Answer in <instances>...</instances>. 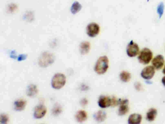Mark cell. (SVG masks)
Listing matches in <instances>:
<instances>
[{
  "mask_svg": "<svg viewBox=\"0 0 165 124\" xmlns=\"http://www.w3.org/2000/svg\"><path fill=\"white\" fill-rule=\"evenodd\" d=\"M9 117L7 114H2L0 117V123L2 124H7L8 122Z\"/></svg>",
  "mask_w": 165,
  "mask_h": 124,
  "instance_id": "22",
  "label": "cell"
},
{
  "mask_svg": "<svg viewBox=\"0 0 165 124\" xmlns=\"http://www.w3.org/2000/svg\"><path fill=\"white\" fill-rule=\"evenodd\" d=\"M158 114V111L154 108H151L149 110L146 114L147 120L150 122L154 121Z\"/></svg>",
  "mask_w": 165,
  "mask_h": 124,
  "instance_id": "18",
  "label": "cell"
},
{
  "mask_svg": "<svg viewBox=\"0 0 165 124\" xmlns=\"http://www.w3.org/2000/svg\"><path fill=\"white\" fill-rule=\"evenodd\" d=\"M38 90L37 86L35 84H30L27 89V95L30 98H34L38 94Z\"/></svg>",
  "mask_w": 165,
  "mask_h": 124,
  "instance_id": "15",
  "label": "cell"
},
{
  "mask_svg": "<svg viewBox=\"0 0 165 124\" xmlns=\"http://www.w3.org/2000/svg\"><path fill=\"white\" fill-rule=\"evenodd\" d=\"M99 107L101 108H106L112 105V98L106 96H101L98 101Z\"/></svg>",
  "mask_w": 165,
  "mask_h": 124,
  "instance_id": "9",
  "label": "cell"
},
{
  "mask_svg": "<svg viewBox=\"0 0 165 124\" xmlns=\"http://www.w3.org/2000/svg\"><path fill=\"white\" fill-rule=\"evenodd\" d=\"M155 74V69L153 66H148L144 68L141 72V76L145 79L149 80L152 79Z\"/></svg>",
  "mask_w": 165,
  "mask_h": 124,
  "instance_id": "7",
  "label": "cell"
},
{
  "mask_svg": "<svg viewBox=\"0 0 165 124\" xmlns=\"http://www.w3.org/2000/svg\"><path fill=\"white\" fill-rule=\"evenodd\" d=\"M81 8H82V6H81V4H79L78 2H75V3H73L71 9V11L73 14H75L81 10Z\"/></svg>",
  "mask_w": 165,
  "mask_h": 124,
  "instance_id": "21",
  "label": "cell"
},
{
  "mask_svg": "<svg viewBox=\"0 0 165 124\" xmlns=\"http://www.w3.org/2000/svg\"><path fill=\"white\" fill-rule=\"evenodd\" d=\"M47 111V108L44 106H37L34 110V117L36 119L42 118L46 115Z\"/></svg>",
  "mask_w": 165,
  "mask_h": 124,
  "instance_id": "10",
  "label": "cell"
},
{
  "mask_svg": "<svg viewBox=\"0 0 165 124\" xmlns=\"http://www.w3.org/2000/svg\"><path fill=\"white\" fill-rule=\"evenodd\" d=\"M93 117L95 120L98 122H102L105 120L106 117V114L105 112L103 111H98L97 112L93 115Z\"/></svg>",
  "mask_w": 165,
  "mask_h": 124,
  "instance_id": "17",
  "label": "cell"
},
{
  "mask_svg": "<svg viewBox=\"0 0 165 124\" xmlns=\"http://www.w3.org/2000/svg\"><path fill=\"white\" fill-rule=\"evenodd\" d=\"M131 78V76L130 73L125 71H122L120 75V78L121 81L124 83H127L129 82Z\"/></svg>",
  "mask_w": 165,
  "mask_h": 124,
  "instance_id": "19",
  "label": "cell"
},
{
  "mask_svg": "<svg viewBox=\"0 0 165 124\" xmlns=\"http://www.w3.org/2000/svg\"><path fill=\"white\" fill-rule=\"evenodd\" d=\"M109 60L106 56L100 57L95 66V72L99 75L105 74L109 69Z\"/></svg>",
  "mask_w": 165,
  "mask_h": 124,
  "instance_id": "1",
  "label": "cell"
},
{
  "mask_svg": "<svg viewBox=\"0 0 165 124\" xmlns=\"http://www.w3.org/2000/svg\"><path fill=\"white\" fill-rule=\"evenodd\" d=\"M86 31L89 36L94 37L99 34L100 27L97 23H91L87 26Z\"/></svg>",
  "mask_w": 165,
  "mask_h": 124,
  "instance_id": "6",
  "label": "cell"
},
{
  "mask_svg": "<svg viewBox=\"0 0 165 124\" xmlns=\"http://www.w3.org/2000/svg\"><path fill=\"white\" fill-rule=\"evenodd\" d=\"M139 48L137 44L134 42L133 41H131L126 48V53L127 55L130 57L136 56L139 54Z\"/></svg>",
  "mask_w": 165,
  "mask_h": 124,
  "instance_id": "5",
  "label": "cell"
},
{
  "mask_svg": "<svg viewBox=\"0 0 165 124\" xmlns=\"http://www.w3.org/2000/svg\"><path fill=\"white\" fill-rule=\"evenodd\" d=\"M62 111V108L60 105L56 104L52 109V114L53 116H57L61 113Z\"/></svg>",
  "mask_w": 165,
  "mask_h": 124,
  "instance_id": "20",
  "label": "cell"
},
{
  "mask_svg": "<svg viewBox=\"0 0 165 124\" xmlns=\"http://www.w3.org/2000/svg\"><path fill=\"white\" fill-rule=\"evenodd\" d=\"M66 83V77L62 73H56L51 79V86L55 89H60Z\"/></svg>",
  "mask_w": 165,
  "mask_h": 124,
  "instance_id": "3",
  "label": "cell"
},
{
  "mask_svg": "<svg viewBox=\"0 0 165 124\" xmlns=\"http://www.w3.org/2000/svg\"><path fill=\"white\" fill-rule=\"evenodd\" d=\"M77 121L79 123H82L86 121L87 119V113L83 110L78 111L75 116Z\"/></svg>",
  "mask_w": 165,
  "mask_h": 124,
  "instance_id": "16",
  "label": "cell"
},
{
  "mask_svg": "<svg viewBox=\"0 0 165 124\" xmlns=\"http://www.w3.org/2000/svg\"><path fill=\"white\" fill-rule=\"evenodd\" d=\"M153 52L148 48H144L140 51L138 56V60L140 63L147 64L150 63L153 58Z\"/></svg>",
  "mask_w": 165,
  "mask_h": 124,
  "instance_id": "4",
  "label": "cell"
},
{
  "mask_svg": "<svg viewBox=\"0 0 165 124\" xmlns=\"http://www.w3.org/2000/svg\"><path fill=\"white\" fill-rule=\"evenodd\" d=\"M142 116L138 113H133L129 116L128 123L129 124H139L142 121Z\"/></svg>",
  "mask_w": 165,
  "mask_h": 124,
  "instance_id": "12",
  "label": "cell"
},
{
  "mask_svg": "<svg viewBox=\"0 0 165 124\" xmlns=\"http://www.w3.org/2000/svg\"><path fill=\"white\" fill-rule=\"evenodd\" d=\"M162 83H163V85L165 86V76L162 78Z\"/></svg>",
  "mask_w": 165,
  "mask_h": 124,
  "instance_id": "25",
  "label": "cell"
},
{
  "mask_svg": "<svg viewBox=\"0 0 165 124\" xmlns=\"http://www.w3.org/2000/svg\"><path fill=\"white\" fill-rule=\"evenodd\" d=\"M88 103V101H87V99L86 98H84L82 100V105L85 106Z\"/></svg>",
  "mask_w": 165,
  "mask_h": 124,
  "instance_id": "23",
  "label": "cell"
},
{
  "mask_svg": "<svg viewBox=\"0 0 165 124\" xmlns=\"http://www.w3.org/2000/svg\"><path fill=\"white\" fill-rule=\"evenodd\" d=\"M91 49V44L88 41H83L79 45V51L82 55H86L89 53Z\"/></svg>",
  "mask_w": 165,
  "mask_h": 124,
  "instance_id": "13",
  "label": "cell"
},
{
  "mask_svg": "<svg viewBox=\"0 0 165 124\" xmlns=\"http://www.w3.org/2000/svg\"><path fill=\"white\" fill-rule=\"evenodd\" d=\"M164 62V57L162 55H158L153 58L152 61V64L154 69L157 70L163 68Z\"/></svg>",
  "mask_w": 165,
  "mask_h": 124,
  "instance_id": "11",
  "label": "cell"
},
{
  "mask_svg": "<svg viewBox=\"0 0 165 124\" xmlns=\"http://www.w3.org/2000/svg\"><path fill=\"white\" fill-rule=\"evenodd\" d=\"M26 56H27L25 55H21L19 56V58H18V61H21V60H23V58H26Z\"/></svg>",
  "mask_w": 165,
  "mask_h": 124,
  "instance_id": "24",
  "label": "cell"
},
{
  "mask_svg": "<svg viewBox=\"0 0 165 124\" xmlns=\"http://www.w3.org/2000/svg\"><path fill=\"white\" fill-rule=\"evenodd\" d=\"M163 73L165 75V67H164V69H163Z\"/></svg>",
  "mask_w": 165,
  "mask_h": 124,
  "instance_id": "26",
  "label": "cell"
},
{
  "mask_svg": "<svg viewBox=\"0 0 165 124\" xmlns=\"http://www.w3.org/2000/svg\"><path fill=\"white\" fill-rule=\"evenodd\" d=\"M26 100L24 99H19L16 100L14 104L15 110L16 111H21L24 110L26 106Z\"/></svg>",
  "mask_w": 165,
  "mask_h": 124,
  "instance_id": "14",
  "label": "cell"
},
{
  "mask_svg": "<svg viewBox=\"0 0 165 124\" xmlns=\"http://www.w3.org/2000/svg\"><path fill=\"white\" fill-rule=\"evenodd\" d=\"M55 56L51 52L45 51L43 52L38 59V64L41 68H46L51 65L55 61Z\"/></svg>",
  "mask_w": 165,
  "mask_h": 124,
  "instance_id": "2",
  "label": "cell"
},
{
  "mask_svg": "<svg viewBox=\"0 0 165 124\" xmlns=\"http://www.w3.org/2000/svg\"><path fill=\"white\" fill-rule=\"evenodd\" d=\"M128 100L127 99H119V104L120 107L118 110L119 116H123L128 113L129 111V107H128Z\"/></svg>",
  "mask_w": 165,
  "mask_h": 124,
  "instance_id": "8",
  "label": "cell"
}]
</instances>
